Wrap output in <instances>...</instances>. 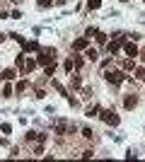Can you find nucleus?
<instances>
[{
  "instance_id": "obj_1",
  "label": "nucleus",
  "mask_w": 145,
  "mask_h": 162,
  "mask_svg": "<svg viewBox=\"0 0 145 162\" xmlns=\"http://www.w3.org/2000/svg\"><path fill=\"white\" fill-rule=\"evenodd\" d=\"M99 116H102V121L109 124V126H118V124H121V119L114 114V109H102V111H99Z\"/></svg>"
},
{
  "instance_id": "obj_2",
  "label": "nucleus",
  "mask_w": 145,
  "mask_h": 162,
  "mask_svg": "<svg viewBox=\"0 0 145 162\" xmlns=\"http://www.w3.org/2000/svg\"><path fill=\"white\" fill-rule=\"evenodd\" d=\"M104 80H107L109 85H121V82L126 80V75H123L121 70H114V73H107V75H104Z\"/></svg>"
},
{
  "instance_id": "obj_3",
  "label": "nucleus",
  "mask_w": 145,
  "mask_h": 162,
  "mask_svg": "<svg viewBox=\"0 0 145 162\" xmlns=\"http://www.w3.org/2000/svg\"><path fill=\"white\" fill-rule=\"evenodd\" d=\"M53 133H58V135H63V133H70V124H68L65 119H58V121L53 124Z\"/></svg>"
},
{
  "instance_id": "obj_4",
  "label": "nucleus",
  "mask_w": 145,
  "mask_h": 162,
  "mask_svg": "<svg viewBox=\"0 0 145 162\" xmlns=\"http://www.w3.org/2000/svg\"><path fill=\"white\" fill-rule=\"evenodd\" d=\"M87 41H90L87 36H82V39H75V41H72V49H75V51H82V49H87Z\"/></svg>"
},
{
  "instance_id": "obj_5",
  "label": "nucleus",
  "mask_w": 145,
  "mask_h": 162,
  "mask_svg": "<svg viewBox=\"0 0 145 162\" xmlns=\"http://www.w3.org/2000/svg\"><path fill=\"white\" fill-rule=\"evenodd\" d=\"M123 51H126L131 58H136V56H138V46H136V44H131V41H128V44H123Z\"/></svg>"
},
{
  "instance_id": "obj_6",
  "label": "nucleus",
  "mask_w": 145,
  "mask_h": 162,
  "mask_svg": "<svg viewBox=\"0 0 145 162\" xmlns=\"http://www.w3.org/2000/svg\"><path fill=\"white\" fill-rule=\"evenodd\" d=\"M121 41H123V39H114V41H109V44H107V51H109V53H116V51L121 49Z\"/></svg>"
},
{
  "instance_id": "obj_7",
  "label": "nucleus",
  "mask_w": 145,
  "mask_h": 162,
  "mask_svg": "<svg viewBox=\"0 0 145 162\" xmlns=\"http://www.w3.org/2000/svg\"><path fill=\"white\" fill-rule=\"evenodd\" d=\"M136 104H138V97H136V95H128V97L123 99V106H126V109H133Z\"/></svg>"
},
{
  "instance_id": "obj_8",
  "label": "nucleus",
  "mask_w": 145,
  "mask_h": 162,
  "mask_svg": "<svg viewBox=\"0 0 145 162\" xmlns=\"http://www.w3.org/2000/svg\"><path fill=\"white\" fill-rule=\"evenodd\" d=\"M70 87L72 90H80L82 87V77L80 75H70Z\"/></svg>"
},
{
  "instance_id": "obj_9",
  "label": "nucleus",
  "mask_w": 145,
  "mask_h": 162,
  "mask_svg": "<svg viewBox=\"0 0 145 162\" xmlns=\"http://www.w3.org/2000/svg\"><path fill=\"white\" fill-rule=\"evenodd\" d=\"M99 111H102V109H99L97 104H92V106H87V111H85V116H90V119H92V116H99Z\"/></svg>"
},
{
  "instance_id": "obj_10",
  "label": "nucleus",
  "mask_w": 145,
  "mask_h": 162,
  "mask_svg": "<svg viewBox=\"0 0 145 162\" xmlns=\"http://www.w3.org/2000/svg\"><path fill=\"white\" fill-rule=\"evenodd\" d=\"M0 77H2L5 82H10V80L15 77V70H12V68H7V70H2V73H0Z\"/></svg>"
},
{
  "instance_id": "obj_11",
  "label": "nucleus",
  "mask_w": 145,
  "mask_h": 162,
  "mask_svg": "<svg viewBox=\"0 0 145 162\" xmlns=\"http://www.w3.org/2000/svg\"><path fill=\"white\" fill-rule=\"evenodd\" d=\"M27 87H29V80H19V82H17V87H15V90H17V92H24V90H27Z\"/></svg>"
},
{
  "instance_id": "obj_12",
  "label": "nucleus",
  "mask_w": 145,
  "mask_h": 162,
  "mask_svg": "<svg viewBox=\"0 0 145 162\" xmlns=\"http://www.w3.org/2000/svg\"><path fill=\"white\" fill-rule=\"evenodd\" d=\"M53 87H56V90H58V92H61L63 97H68V90H65V87H63V85H61L58 80H53Z\"/></svg>"
},
{
  "instance_id": "obj_13",
  "label": "nucleus",
  "mask_w": 145,
  "mask_h": 162,
  "mask_svg": "<svg viewBox=\"0 0 145 162\" xmlns=\"http://www.w3.org/2000/svg\"><path fill=\"white\" fill-rule=\"evenodd\" d=\"M87 7L90 10H99L102 7V0H87Z\"/></svg>"
},
{
  "instance_id": "obj_14",
  "label": "nucleus",
  "mask_w": 145,
  "mask_h": 162,
  "mask_svg": "<svg viewBox=\"0 0 145 162\" xmlns=\"http://www.w3.org/2000/svg\"><path fill=\"white\" fill-rule=\"evenodd\" d=\"M15 63H17V68H19V70H24V53H17Z\"/></svg>"
},
{
  "instance_id": "obj_15",
  "label": "nucleus",
  "mask_w": 145,
  "mask_h": 162,
  "mask_svg": "<svg viewBox=\"0 0 145 162\" xmlns=\"http://www.w3.org/2000/svg\"><path fill=\"white\" fill-rule=\"evenodd\" d=\"M123 70H136V61H133V58L123 61Z\"/></svg>"
},
{
  "instance_id": "obj_16",
  "label": "nucleus",
  "mask_w": 145,
  "mask_h": 162,
  "mask_svg": "<svg viewBox=\"0 0 145 162\" xmlns=\"http://www.w3.org/2000/svg\"><path fill=\"white\" fill-rule=\"evenodd\" d=\"M85 56H87V61H92V63L97 61V51H94V49H87V53H85Z\"/></svg>"
},
{
  "instance_id": "obj_17",
  "label": "nucleus",
  "mask_w": 145,
  "mask_h": 162,
  "mask_svg": "<svg viewBox=\"0 0 145 162\" xmlns=\"http://www.w3.org/2000/svg\"><path fill=\"white\" fill-rule=\"evenodd\" d=\"M94 39H97L99 44H107V34H104V32H99V29H97V34H94Z\"/></svg>"
},
{
  "instance_id": "obj_18",
  "label": "nucleus",
  "mask_w": 145,
  "mask_h": 162,
  "mask_svg": "<svg viewBox=\"0 0 145 162\" xmlns=\"http://www.w3.org/2000/svg\"><path fill=\"white\" fill-rule=\"evenodd\" d=\"M24 51H39V46L34 41H24Z\"/></svg>"
},
{
  "instance_id": "obj_19",
  "label": "nucleus",
  "mask_w": 145,
  "mask_h": 162,
  "mask_svg": "<svg viewBox=\"0 0 145 162\" xmlns=\"http://www.w3.org/2000/svg\"><path fill=\"white\" fill-rule=\"evenodd\" d=\"M53 73H56V63H51V65H46V75L53 80Z\"/></svg>"
},
{
  "instance_id": "obj_20",
  "label": "nucleus",
  "mask_w": 145,
  "mask_h": 162,
  "mask_svg": "<svg viewBox=\"0 0 145 162\" xmlns=\"http://www.w3.org/2000/svg\"><path fill=\"white\" fill-rule=\"evenodd\" d=\"M94 34H97V27H87V29H85V36H87V39H92Z\"/></svg>"
},
{
  "instance_id": "obj_21",
  "label": "nucleus",
  "mask_w": 145,
  "mask_h": 162,
  "mask_svg": "<svg viewBox=\"0 0 145 162\" xmlns=\"http://www.w3.org/2000/svg\"><path fill=\"white\" fill-rule=\"evenodd\" d=\"M2 97H12V85H10V82L5 85V90H2Z\"/></svg>"
},
{
  "instance_id": "obj_22",
  "label": "nucleus",
  "mask_w": 145,
  "mask_h": 162,
  "mask_svg": "<svg viewBox=\"0 0 145 162\" xmlns=\"http://www.w3.org/2000/svg\"><path fill=\"white\" fill-rule=\"evenodd\" d=\"M0 131H2L5 135H10V133H12V126H10V124H2V126H0Z\"/></svg>"
},
{
  "instance_id": "obj_23",
  "label": "nucleus",
  "mask_w": 145,
  "mask_h": 162,
  "mask_svg": "<svg viewBox=\"0 0 145 162\" xmlns=\"http://www.w3.org/2000/svg\"><path fill=\"white\" fill-rule=\"evenodd\" d=\"M51 5H53V0H39V7H44V10L51 7Z\"/></svg>"
},
{
  "instance_id": "obj_24",
  "label": "nucleus",
  "mask_w": 145,
  "mask_h": 162,
  "mask_svg": "<svg viewBox=\"0 0 145 162\" xmlns=\"http://www.w3.org/2000/svg\"><path fill=\"white\" fill-rule=\"evenodd\" d=\"M82 135H85V138H92V135H94V131H92V128H82Z\"/></svg>"
},
{
  "instance_id": "obj_25",
  "label": "nucleus",
  "mask_w": 145,
  "mask_h": 162,
  "mask_svg": "<svg viewBox=\"0 0 145 162\" xmlns=\"http://www.w3.org/2000/svg\"><path fill=\"white\" fill-rule=\"evenodd\" d=\"M72 68H75V63H72V58H70V61H65V70H68V73H72Z\"/></svg>"
},
{
  "instance_id": "obj_26",
  "label": "nucleus",
  "mask_w": 145,
  "mask_h": 162,
  "mask_svg": "<svg viewBox=\"0 0 145 162\" xmlns=\"http://www.w3.org/2000/svg\"><path fill=\"white\" fill-rule=\"evenodd\" d=\"M136 77H140V80H143V77H145V68H138V70H136Z\"/></svg>"
},
{
  "instance_id": "obj_27",
  "label": "nucleus",
  "mask_w": 145,
  "mask_h": 162,
  "mask_svg": "<svg viewBox=\"0 0 145 162\" xmlns=\"http://www.w3.org/2000/svg\"><path fill=\"white\" fill-rule=\"evenodd\" d=\"M34 97H36V99H44V97H46V92H44V90H36Z\"/></svg>"
},
{
  "instance_id": "obj_28",
  "label": "nucleus",
  "mask_w": 145,
  "mask_h": 162,
  "mask_svg": "<svg viewBox=\"0 0 145 162\" xmlns=\"http://www.w3.org/2000/svg\"><path fill=\"white\" fill-rule=\"evenodd\" d=\"M41 153H44V145H36V148H34V155H36V157H39Z\"/></svg>"
},
{
  "instance_id": "obj_29",
  "label": "nucleus",
  "mask_w": 145,
  "mask_h": 162,
  "mask_svg": "<svg viewBox=\"0 0 145 162\" xmlns=\"http://www.w3.org/2000/svg\"><path fill=\"white\" fill-rule=\"evenodd\" d=\"M7 17H10L7 12H0V20H7Z\"/></svg>"
},
{
  "instance_id": "obj_30",
  "label": "nucleus",
  "mask_w": 145,
  "mask_h": 162,
  "mask_svg": "<svg viewBox=\"0 0 145 162\" xmlns=\"http://www.w3.org/2000/svg\"><path fill=\"white\" fill-rule=\"evenodd\" d=\"M56 5H65V0H56Z\"/></svg>"
},
{
  "instance_id": "obj_31",
  "label": "nucleus",
  "mask_w": 145,
  "mask_h": 162,
  "mask_svg": "<svg viewBox=\"0 0 145 162\" xmlns=\"http://www.w3.org/2000/svg\"><path fill=\"white\" fill-rule=\"evenodd\" d=\"M140 58H143V63H145V51H143V53H140Z\"/></svg>"
},
{
  "instance_id": "obj_32",
  "label": "nucleus",
  "mask_w": 145,
  "mask_h": 162,
  "mask_svg": "<svg viewBox=\"0 0 145 162\" xmlns=\"http://www.w3.org/2000/svg\"><path fill=\"white\" fill-rule=\"evenodd\" d=\"M12 2H22V0H12Z\"/></svg>"
},
{
  "instance_id": "obj_33",
  "label": "nucleus",
  "mask_w": 145,
  "mask_h": 162,
  "mask_svg": "<svg viewBox=\"0 0 145 162\" xmlns=\"http://www.w3.org/2000/svg\"><path fill=\"white\" fill-rule=\"evenodd\" d=\"M121 2H128V0H121Z\"/></svg>"
}]
</instances>
